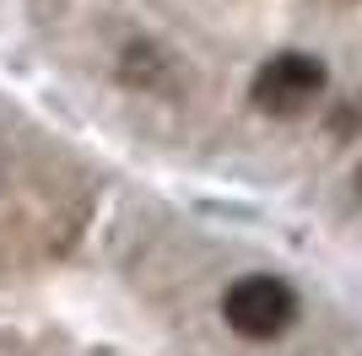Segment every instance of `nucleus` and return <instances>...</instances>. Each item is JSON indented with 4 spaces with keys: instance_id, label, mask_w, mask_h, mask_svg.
Returning a JSON list of instances; mask_svg holds the SVG:
<instances>
[{
    "instance_id": "obj_1",
    "label": "nucleus",
    "mask_w": 362,
    "mask_h": 356,
    "mask_svg": "<svg viewBox=\"0 0 362 356\" xmlns=\"http://www.w3.org/2000/svg\"><path fill=\"white\" fill-rule=\"evenodd\" d=\"M222 319L243 340H281L298 324V292L281 275H243V281L227 286Z\"/></svg>"
},
{
    "instance_id": "obj_2",
    "label": "nucleus",
    "mask_w": 362,
    "mask_h": 356,
    "mask_svg": "<svg viewBox=\"0 0 362 356\" xmlns=\"http://www.w3.org/2000/svg\"><path fill=\"white\" fill-rule=\"evenodd\" d=\"M325 87H330L325 59L287 49V54H276V59L259 65V76H255V108H259V114H271V119H298V114H308V108L325 97Z\"/></svg>"
},
{
    "instance_id": "obj_3",
    "label": "nucleus",
    "mask_w": 362,
    "mask_h": 356,
    "mask_svg": "<svg viewBox=\"0 0 362 356\" xmlns=\"http://www.w3.org/2000/svg\"><path fill=\"white\" fill-rule=\"evenodd\" d=\"M357 194H362V167H357Z\"/></svg>"
}]
</instances>
